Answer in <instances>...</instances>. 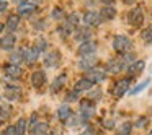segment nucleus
<instances>
[{"label":"nucleus","mask_w":152,"mask_h":135,"mask_svg":"<svg viewBox=\"0 0 152 135\" xmlns=\"http://www.w3.org/2000/svg\"><path fill=\"white\" fill-rule=\"evenodd\" d=\"M113 49L118 54H126L132 49V41L129 39L128 36H123V34H118L113 39Z\"/></svg>","instance_id":"f257e3e1"},{"label":"nucleus","mask_w":152,"mask_h":135,"mask_svg":"<svg viewBox=\"0 0 152 135\" xmlns=\"http://www.w3.org/2000/svg\"><path fill=\"white\" fill-rule=\"evenodd\" d=\"M95 116V106L90 99H82L80 101V117L82 121H90Z\"/></svg>","instance_id":"f03ea898"},{"label":"nucleus","mask_w":152,"mask_h":135,"mask_svg":"<svg viewBox=\"0 0 152 135\" xmlns=\"http://www.w3.org/2000/svg\"><path fill=\"white\" fill-rule=\"evenodd\" d=\"M142 21H144V12H142L141 7H134L132 10H129L128 13V23L131 25V26L137 28L142 25Z\"/></svg>","instance_id":"7ed1b4c3"},{"label":"nucleus","mask_w":152,"mask_h":135,"mask_svg":"<svg viewBox=\"0 0 152 135\" xmlns=\"http://www.w3.org/2000/svg\"><path fill=\"white\" fill-rule=\"evenodd\" d=\"M96 52V43L93 41H85V43H80L79 49H77V54L80 57H85V56H95Z\"/></svg>","instance_id":"20e7f679"},{"label":"nucleus","mask_w":152,"mask_h":135,"mask_svg":"<svg viewBox=\"0 0 152 135\" xmlns=\"http://www.w3.org/2000/svg\"><path fill=\"white\" fill-rule=\"evenodd\" d=\"M129 85H131V78L119 80V82L115 85V88H113V95H115V98H123V96L128 93Z\"/></svg>","instance_id":"39448f33"},{"label":"nucleus","mask_w":152,"mask_h":135,"mask_svg":"<svg viewBox=\"0 0 152 135\" xmlns=\"http://www.w3.org/2000/svg\"><path fill=\"white\" fill-rule=\"evenodd\" d=\"M82 21L90 28V26H98L103 20H102V17H100L98 12H85L83 17H82Z\"/></svg>","instance_id":"423d86ee"},{"label":"nucleus","mask_w":152,"mask_h":135,"mask_svg":"<svg viewBox=\"0 0 152 135\" xmlns=\"http://www.w3.org/2000/svg\"><path fill=\"white\" fill-rule=\"evenodd\" d=\"M85 78H88L90 82L95 85V83H100L106 78V70H102V69H90L87 70V75Z\"/></svg>","instance_id":"0eeeda50"},{"label":"nucleus","mask_w":152,"mask_h":135,"mask_svg":"<svg viewBox=\"0 0 152 135\" xmlns=\"http://www.w3.org/2000/svg\"><path fill=\"white\" fill-rule=\"evenodd\" d=\"M43 62H44V65L49 67V69L57 67V65H59V62H61V52H59V51H51V52H48L46 56H44Z\"/></svg>","instance_id":"6e6552de"},{"label":"nucleus","mask_w":152,"mask_h":135,"mask_svg":"<svg viewBox=\"0 0 152 135\" xmlns=\"http://www.w3.org/2000/svg\"><path fill=\"white\" fill-rule=\"evenodd\" d=\"M15 44H17V36H15L13 33H8V34L0 38V49L12 51L15 47Z\"/></svg>","instance_id":"1a4fd4ad"},{"label":"nucleus","mask_w":152,"mask_h":135,"mask_svg":"<svg viewBox=\"0 0 152 135\" xmlns=\"http://www.w3.org/2000/svg\"><path fill=\"white\" fill-rule=\"evenodd\" d=\"M124 69H126V64L123 62L121 57H119V59H111L106 64V72H110V73H119Z\"/></svg>","instance_id":"9d476101"},{"label":"nucleus","mask_w":152,"mask_h":135,"mask_svg":"<svg viewBox=\"0 0 152 135\" xmlns=\"http://www.w3.org/2000/svg\"><path fill=\"white\" fill-rule=\"evenodd\" d=\"M31 85L34 88H41V86L46 85V73H44V70H34L31 73Z\"/></svg>","instance_id":"9b49d317"},{"label":"nucleus","mask_w":152,"mask_h":135,"mask_svg":"<svg viewBox=\"0 0 152 135\" xmlns=\"http://www.w3.org/2000/svg\"><path fill=\"white\" fill-rule=\"evenodd\" d=\"M96 64H98V59H96L95 56H85L79 60V69H82L87 72V70H90V69H95Z\"/></svg>","instance_id":"f8f14e48"},{"label":"nucleus","mask_w":152,"mask_h":135,"mask_svg":"<svg viewBox=\"0 0 152 135\" xmlns=\"http://www.w3.org/2000/svg\"><path fill=\"white\" fill-rule=\"evenodd\" d=\"M39 56H41V52L36 49V47H28V49H23V60L26 64H33V62H36L38 59H39Z\"/></svg>","instance_id":"ddd939ff"},{"label":"nucleus","mask_w":152,"mask_h":135,"mask_svg":"<svg viewBox=\"0 0 152 135\" xmlns=\"http://www.w3.org/2000/svg\"><path fill=\"white\" fill-rule=\"evenodd\" d=\"M4 72H5V75L8 77V78H12V80H18L21 77V69H20V65H13V64H8V65H5L4 67Z\"/></svg>","instance_id":"4468645a"},{"label":"nucleus","mask_w":152,"mask_h":135,"mask_svg":"<svg viewBox=\"0 0 152 135\" xmlns=\"http://www.w3.org/2000/svg\"><path fill=\"white\" fill-rule=\"evenodd\" d=\"M93 88V83L90 82L88 78H80V80H77L75 82V85H74V90L75 91H79V93H82V91H90V90Z\"/></svg>","instance_id":"2eb2a0df"},{"label":"nucleus","mask_w":152,"mask_h":135,"mask_svg":"<svg viewBox=\"0 0 152 135\" xmlns=\"http://www.w3.org/2000/svg\"><path fill=\"white\" fill-rule=\"evenodd\" d=\"M92 36H93V33H92V30H90L88 26H87V28H80V30H77V33H75V39L79 41V43L92 41Z\"/></svg>","instance_id":"dca6fc26"},{"label":"nucleus","mask_w":152,"mask_h":135,"mask_svg":"<svg viewBox=\"0 0 152 135\" xmlns=\"http://www.w3.org/2000/svg\"><path fill=\"white\" fill-rule=\"evenodd\" d=\"M72 114H74L72 109H70L67 104H62V106H59V108H57V117H59L61 122H67Z\"/></svg>","instance_id":"f3484780"},{"label":"nucleus","mask_w":152,"mask_h":135,"mask_svg":"<svg viewBox=\"0 0 152 135\" xmlns=\"http://www.w3.org/2000/svg\"><path fill=\"white\" fill-rule=\"evenodd\" d=\"M100 17H102L103 21H110L116 17V8L111 7V5H105V7L100 10Z\"/></svg>","instance_id":"a211bd4d"},{"label":"nucleus","mask_w":152,"mask_h":135,"mask_svg":"<svg viewBox=\"0 0 152 135\" xmlns=\"http://www.w3.org/2000/svg\"><path fill=\"white\" fill-rule=\"evenodd\" d=\"M64 83H66V75H59V77H56L54 78V82L51 83V88H49V91L53 93V95H56V93H59L61 90L64 88Z\"/></svg>","instance_id":"6ab92c4d"},{"label":"nucleus","mask_w":152,"mask_h":135,"mask_svg":"<svg viewBox=\"0 0 152 135\" xmlns=\"http://www.w3.org/2000/svg\"><path fill=\"white\" fill-rule=\"evenodd\" d=\"M144 67H145L144 60H136V62H132L131 65H128V72H129L131 77H136V75H139V73L144 70Z\"/></svg>","instance_id":"aec40b11"},{"label":"nucleus","mask_w":152,"mask_h":135,"mask_svg":"<svg viewBox=\"0 0 152 135\" xmlns=\"http://www.w3.org/2000/svg\"><path fill=\"white\" fill-rule=\"evenodd\" d=\"M4 95H5V98H7V99L13 101V99H18L21 96V91H20V88H18V86L12 85V86H7V88H5Z\"/></svg>","instance_id":"412c9836"},{"label":"nucleus","mask_w":152,"mask_h":135,"mask_svg":"<svg viewBox=\"0 0 152 135\" xmlns=\"http://www.w3.org/2000/svg\"><path fill=\"white\" fill-rule=\"evenodd\" d=\"M34 10H36V5L34 4H20V7H18V15H21V17H30Z\"/></svg>","instance_id":"4be33fe9"},{"label":"nucleus","mask_w":152,"mask_h":135,"mask_svg":"<svg viewBox=\"0 0 152 135\" xmlns=\"http://www.w3.org/2000/svg\"><path fill=\"white\" fill-rule=\"evenodd\" d=\"M49 134V125L46 122H38L34 129L31 130V135H48Z\"/></svg>","instance_id":"5701e85b"},{"label":"nucleus","mask_w":152,"mask_h":135,"mask_svg":"<svg viewBox=\"0 0 152 135\" xmlns=\"http://www.w3.org/2000/svg\"><path fill=\"white\" fill-rule=\"evenodd\" d=\"M15 130H17V135H25L28 130V119L26 117H21L17 121L15 124Z\"/></svg>","instance_id":"b1692460"},{"label":"nucleus","mask_w":152,"mask_h":135,"mask_svg":"<svg viewBox=\"0 0 152 135\" xmlns=\"http://www.w3.org/2000/svg\"><path fill=\"white\" fill-rule=\"evenodd\" d=\"M18 25H20V18H18V15H10L8 20H7V23H5V28H7L10 33H13V31L18 28Z\"/></svg>","instance_id":"393cba45"},{"label":"nucleus","mask_w":152,"mask_h":135,"mask_svg":"<svg viewBox=\"0 0 152 135\" xmlns=\"http://www.w3.org/2000/svg\"><path fill=\"white\" fill-rule=\"evenodd\" d=\"M132 130V124L131 122H123L118 129H116V134L118 135H129Z\"/></svg>","instance_id":"a878e982"},{"label":"nucleus","mask_w":152,"mask_h":135,"mask_svg":"<svg viewBox=\"0 0 152 135\" xmlns=\"http://www.w3.org/2000/svg\"><path fill=\"white\" fill-rule=\"evenodd\" d=\"M8 60H10V64H13V65H18V64L23 60V49L17 51V52H12V56Z\"/></svg>","instance_id":"bb28decb"},{"label":"nucleus","mask_w":152,"mask_h":135,"mask_svg":"<svg viewBox=\"0 0 152 135\" xmlns=\"http://www.w3.org/2000/svg\"><path fill=\"white\" fill-rule=\"evenodd\" d=\"M67 23H69L70 26H77V25L80 23V15L77 13V12H72L70 15H67Z\"/></svg>","instance_id":"cd10ccee"},{"label":"nucleus","mask_w":152,"mask_h":135,"mask_svg":"<svg viewBox=\"0 0 152 135\" xmlns=\"http://www.w3.org/2000/svg\"><path fill=\"white\" fill-rule=\"evenodd\" d=\"M149 83H151V78L144 80V82H142V83H139V85L136 86V88H132L131 91H129V95H132V96H134V95H137V93H141L142 90H145V88H147V85H149Z\"/></svg>","instance_id":"c85d7f7f"},{"label":"nucleus","mask_w":152,"mask_h":135,"mask_svg":"<svg viewBox=\"0 0 152 135\" xmlns=\"http://www.w3.org/2000/svg\"><path fill=\"white\" fill-rule=\"evenodd\" d=\"M141 36H142V41H144V43L152 44V25H151V26H147L144 31H142Z\"/></svg>","instance_id":"c756f323"},{"label":"nucleus","mask_w":152,"mask_h":135,"mask_svg":"<svg viewBox=\"0 0 152 135\" xmlns=\"http://www.w3.org/2000/svg\"><path fill=\"white\" fill-rule=\"evenodd\" d=\"M51 17H53V20H56V21L64 20V10L61 7H54L53 12H51Z\"/></svg>","instance_id":"7c9ffc66"},{"label":"nucleus","mask_w":152,"mask_h":135,"mask_svg":"<svg viewBox=\"0 0 152 135\" xmlns=\"http://www.w3.org/2000/svg\"><path fill=\"white\" fill-rule=\"evenodd\" d=\"M57 31H59V34L62 38H67L70 33H72V26L66 21V25H64V26H59V28H57Z\"/></svg>","instance_id":"2f4dec72"},{"label":"nucleus","mask_w":152,"mask_h":135,"mask_svg":"<svg viewBox=\"0 0 152 135\" xmlns=\"http://www.w3.org/2000/svg\"><path fill=\"white\" fill-rule=\"evenodd\" d=\"M79 95H80V93L75 91V90H72V91H67L66 101H67V103H75V101H79Z\"/></svg>","instance_id":"473e14b6"},{"label":"nucleus","mask_w":152,"mask_h":135,"mask_svg":"<svg viewBox=\"0 0 152 135\" xmlns=\"http://www.w3.org/2000/svg\"><path fill=\"white\" fill-rule=\"evenodd\" d=\"M34 47H36V49L39 51V52H41V51H44V49L48 47L46 39H43V38H38V39H36V44H34Z\"/></svg>","instance_id":"72a5a7b5"},{"label":"nucleus","mask_w":152,"mask_h":135,"mask_svg":"<svg viewBox=\"0 0 152 135\" xmlns=\"http://www.w3.org/2000/svg\"><path fill=\"white\" fill-rule=\"evenodd\" d=\"M36 124H38V114H36V112H33V114H31V117L28 119V129H30V130H33Z\"/></svg>","instance_id":"f704fd0d"},{"label":"nucleus","mask_w":152,"mask_h":135,"mask_svg":"<svg viewBox=\"0 0 152 135\" xmlns=\"http://www.w3.org/2000/svg\"><path fill=\"white\" fill-rule=\"evenodd\" d=\"M100 96H102V91H100V90H96V91H92L88 95V99H90V101H98Z\"/></svg>","instance_id":"c9c22d12"},{"label":"nucleus","mask_w":152,"mask_h":135,"mask_svg":"<svg viewBox=\"0 0 152 135\" xmlns=\"http://www.w3.org/2000/svg\"><path fill=\"white\" fill-rule=\"evenodd\" d=\"M147 124H149V119H147V117H139L137 122H136V127L142 129V127H145Z\"/></svg>","instance_id":"e433bc0d"},{"label":"nucleus","mask_w":152,"mask_h":135,"mask_svg":"<svg viewBox=\"0 0 152 135\" xmlns=\"http://www.w3.org/2000/svg\"><path fill=\"white\" fill-rule=\"evenodd\" d=\"M2 135H17V130H15V125H8V127L5 129L4 132H2Z\"/></svg>","instance_id":"4c0bfd02"},{"label":"nucleus","mask_w":152,"mask_h":135,"mask_svg":"<svg viewBox=\"0 0 152 135\" xmlns=\"http://www.w3.org/2000/svg\"><path fill=\"white\" fill-rule=\"evenodd\" d=\"M103 127L105 129H115V122L113 121H105L103 122Z\"/></svg>","instance_id":"58836bf2"},{"label":"nucleus","mask_w":152,"mask_h":135,"mask_svg":"<svg viewBox=\"0 0 152 135\" xmlns=\"http://www.w3.org/2000/svg\"><path fill=\"white\" fill-rule=\"evenodd\" d=\"M95 134V132H93V129L90 127V125H87V129H85V132H83L82 135H93Z\"/></svg>","instance_id":"ea45409f"},{"label":"nucleus","mask_w":152,"mask_h":135,"mask_svg":"<svg viewBox=\"0 0 152 135\" xmlns=\"http://www.w3.org/2000/svg\"><path fill=\"white\" fill-rule=\"evenodd\" d=\"M5 8H7V4H5L4 0H0V13H2V12H5Z\"/></svg>","instance_id":"a19ab883"},{"label":"nucleus","mask_w":152,"mask_h":135,"mask_svg":"<svg viewBox=\"0 0 152 135\" xmlns=\"http://www.w3.org/2000/svg\"><path fill=\"white\" fill-rule=\"evenodd\" d=\"M100 2H102V4H105V5H113V2H115V0H100Z\"/></svg>","instance_id":"79ce46f5"},{"label":"nucleus","mask_w":152,"mask_h":135,"mask_svg":"<svg viewBox=\"0 0 152 135\" xmlns=\"http://www.w3.org/2000/svg\"><path fill=\"white\" fill-rule=\"evenodd\" d=\"M123 2H124V4H128V5H131V4H134L136 0H123Z\"/></svg>","instance_id":"37998d69"},{"label":"nucleus","mask_w":152,"mask_h":135,"mask_svg":"<svg viewBox=\"0 0 152 135\" xmlns=\"http://www.w3.org/2000/svg\"><path fill=\"white\" fill-rule=\"evenodd\" d=\"M4 30H5V25H2V23H0V33H2Z\"/></svg>","instance_id":"c03bdc74"},{"label":"nucleus","mask_w":152,"mask_h":135,"mask_svg":"<svg viewBox=\"0 0 152 135\" xmlns=\"http://www.w3.org/2000/svg\"><path fill=\"white\" fill-rule=\"evenodd\" d=\"M149 135H152V130H151V132H149Z\"/></svg>","instance_id":"a18cd8bd"},{"label":"nucleus","mask_w":152,"mask_h":135,"mask_svg":"<svg viewBox=\"0 0 152 135\" xmlns=\"http://www.w3.org/2000/svg\"><path fill=\"white\" fill-rule=\"evenodd\" d=\"M0 135H2V132H0Z\"/></svg>","instance_id":"49530a36"}]
</instances>
